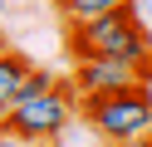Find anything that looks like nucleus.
<instances>
[{
    "label": "nucleus",
    "mask_w": 152,
    "mask_h": 147,
    "mask_svg": "<svg viewBox=\"0 0 152 147\" xmlns=\"http://www.w3.org/2000/svg\"><path fill=\"white\" fill-rule=\"evenodd\" d=\"M69 59L74 64L79 59H128L152 83V39L137 20V0L113 10V15L88 20V25H69Z\"/></svg>",
    "instance_id": "nucleus-1"
},
{
    "label": "nucleus",
    "mask_w": 152,
    "mask_h": 147,
    "mask_svg": "<svg viewBox=\"0 0 152 147\" xmlns=\"http://www.w3.org/2000/svg\"><path fill=\"white\" fill-rule=\"evenodd\" d=\"M79 113L103 142H137L152 137V83H132L118 93H98V98H79Z\"/></svg>",
    "instance_id": "nucleus-2"
},
{
    "label": "nucleus",
    "mask_w": 152,
    "mask_h": 147,
    "mask_svg": "<svg viewBox=\"0 0 152 147\" xmlns=\"http://www.w3.org/2000/svg\"><path fill=\"white\" fill-rule=\"evenodd\" d=\"M69 93H74V78H69V83H54L49 93H39V98L15 103L10 118H5L0 127H10V132L30 137V142H39V147H54L64 137V127H69L74 108H79V103H69Z\"/></svg>",
    "instance_id": "nucleus-3"
},
{
    "label": "nucleus",
    "mask_w": 152,
    "mask_h": 147,
    "mask_svg": "<svg viewBox=\"0 0 152 147\" xmlns=\"http://www.w3.org/2000/svg\"><path fill=\"white\" fill-rule=\"evenodd\" d=\"M132 83H147V74L128 59H79L74 64V98L118 93V88H132Z\"/></svg>",
    "instance_id": "nucleus-4"
},
{
    "label": "nucleus",
    "mask_w": 152,
    "mask_h": 147,
    "mask_svg": "<svg viewBox=\"0 0 152 147\" xmlns=\"http://www.w3.org/2000/svg\"><path fill=\"white\" fill-rule=\"evenodd\" d=\"M30 74H34L30 54H20V49H5L0 54V123L10 118V108H15V98H20V88H25Z\"/></svg>",
    "instance_id": "nucleus-5"
},
{
    "label": "nucleus",
    "mask_w": 152,
    "mask_h": 147,
    "mask_svg": "<svg viewBox=\"0 0 152 147\" xmlns=\"http://www.w3.org/2000/svg\"><path fill=\"white\" fill-rule=\"evenodd\" d=\"M123 5H132V0H54V10L64 15V25H88V20L113 15Z\"/></svg>",
    "instance_id": "nucleus-6"
},
{
    "label": "nucleus",
    "mask_w": 152,
    "mask_h": 147,
    "mask_svg": "<svg viewBox=\"0 0 152 147\" xmlns=\"http://www.w3.org/2000/svg\"><path fill=\"white\" fill-rule=\"evenodd\" d=\"M0 147H39V142H30V137L10 132V127H0Z\"/></svg>",
    "instance_id": "nucleus-7"
},
{
    "label": "nucleus",
    "mask_w": 152,
    "mask_h": 147,
    "mask_svg": "<svg viewBox=\"0 0 152 147\" xmlns=\"http://www.w3.org/2000/svg\"><path fill=\"white\" fill-rule=\"evenodd\" d=\"M5 49H10V44H5V34H0V54H5Z\"/></svg>",
    "instance_id": "nucleus-8"
},
{
    "label": "nucleus",
    "mask_w": 152,
    "mask_h": 147,
    "mask_svg": "<svg viewBox=\"0 0 152 147\" xmlns=\"http://www.w3.org/2000/svg\"><path fill=\"white\" fill-rule=\"evenodd\" d=\"M142 147H152V137H147V142H142Z\"/></svg>",
    "instance_id": "nucleus-9"
}]
</instances>
